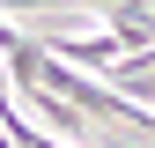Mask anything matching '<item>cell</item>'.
Wrapping results in <instances>:
<instances>
[{
  "label": "cell",
  "instance_id": "obj_1",
  "mask_svg": "<svg viewBox=\"0 0 155 148\" xmlns=\"http://www.w3.org/2000/svg\"><path fill=\"white\" fill-rule=\"evenodd\" d=\"M148 8H155V0H148Z\"/></svg>",
  "mask_w": 155,
  "mask_h": 148
}]
</instances>
